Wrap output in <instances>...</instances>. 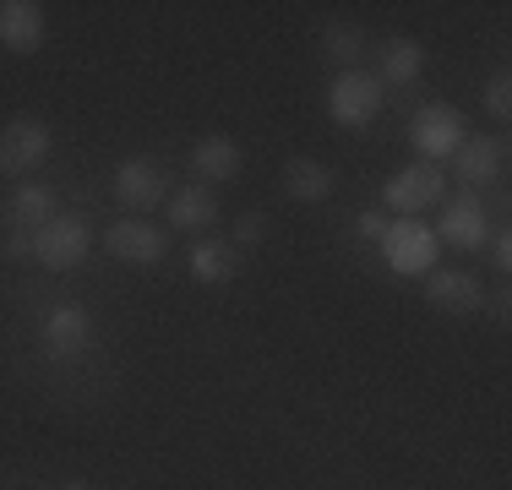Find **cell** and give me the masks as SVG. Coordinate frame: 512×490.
<instances>
[{
    "instance_id": "1",
    "label": "cell",
    "mask_w": 512,
    "mask_h": 490,
    "mask_svg": "<svg viewBox=\"0 0 512 490\" xmlns=\"http://www.w3.org/2000/svg\"><path fill=\"white\" fill-rule=\"evenodd\" d=\"M93 343H99V322H93L88 305L60 300V305H50V311H44V322H39V349L50 354V360L71 365V360H82Z\"/></svg>"
},
{
    "instance_id": "2",
    "label": "cell",
    "mask_w": 512,
    "mask_h": 490,
    "mask_svg": "<svg viewBox=\"0 0 512 490\" xmlns=\"http://www.w3.org/2000/svg\"><path fill=\"white\" fill-rule=\"evenodd\" d=\"M50 147H55L50 120H39V115H11L6 126H0V175H6V180H28L33 169L50 158Z\"/></svg>"
},
{
    "instance_id": "3",
    "label": "cell",
    "mask_w": 512,
    "mask_h": 490,
    "mask_svg": "<svg viewBox=\"0 0 512 490\" xmlns=\"http://www.w3.org/2000/svg\"><path fill=\"white\" fill-rule=\"evenodd\" d=\"M387 88L371 77V71H338L333 77V88H327V115H333V126H344V131H365L376 115H382V98Z\"/></svg>"
},
{
    "instance_id": "4",
    "label": "cell",
    "mask_w": 512,
    "mask_h": 490,
    "mask_svg": "<svg viewBox=\"0 0 512 490\" xmlns=\"http://www.w3.org/2000/svg\"><path fill=\"white\" fill-rule=\"evenodd\" d=\"M109 191H115V202L126 207L131 218H142L148 207L169 202V169L158 164V158H148V153L120 158V164H115V180H109Z\"/></svg>"
},
{
    "instance_id": "5",
    "label": "cell",
    "mask_w": 512,
    "mask_h": 490,
    "mask_svg": "<svg viewBox=\"0 0 512 490\" xmlns=\"http://www.w3.org/2000/svg\"><path fill=\"white\" fill-rule=\"evenodd\" d=\"M463 115L453 104H425V109H414V120H409V142L420 147V164H442V158H453L458 147H463Z\"/></svg>"
},
{
    "instance_id": "6",
    "label": "cell",
    "mask_w": 512,
    "mask_h": 490,
    "mask_svg": "<svg viewBox=\"0 0 512 490\" xmlns=\"http://www.w3.org/2000/svg\"><path fill=\"white\" fill-rule=\"evenodd\" d=\"M88 245H93V229H88V218H77V213H55L50 224L33 235V262H44L50 273H66V267H77L82 256H88Z\"/></svg>"
},
{
    "instance_id": "7",
    "label": "cell",
    "mask_w": 512,
    "mask_h": 490,
    "mask_svg": "<svg viewBox=\"0 0 512 490\" xmlns=\"http://www.w3.org/2000/svg\"><path fill=\"white\" fill-rule=\"evenodd\" d=\"M447 196V180H442V164H404V169H393L387 175V186H382V202L393 207V213H425V207H436Z\"/></svg>"
},
{
    "instance_id": "8",
    "label": "cell",
    "mask_w": 512,
    "mask_h": 490,
    "mask_svg": "<svg viewBox=\"0 0 512 490\" xmlns=\"http://www.w3.org/2000/svg\"><path fill=\"white\" fill-rule=\"evenodd\" d=\"M382 256H387L393 273L420 278V273H431V267H436V235L420 224V218H393L387 235H382Z\"/></svg>"
},
{
    "instance_id": "9",
    "label": "cell",
    "mask_w": 512,
    "mask_h": 490,
    "mask_svg": "<svg viewBox=\"0 0 512 490\" xmlns=\"http://www.w3.org/2000/svg\"><path fill=\"white\" fill-rule=\"evenodd\" d=\"M104 251L115 256V262L126 267H158L169 256V235L158 224H148V218H120V224L104 229Z\"/></svg>"
},
{
    "instance_id": "10",
    "label": "cell",
    "mask_w": 512,
    "mask_h": 490,
    "mask_svg": "<svg viewBox=\"0 0 512 490\" xmlns=\"http://www.w3.org/2000/svg\"><path fill=\"white\" fill-rule=\"evenodd\" d=\"M425 300L442 316H480L485 284L474 273H463V267H436V273H425Z\"/></svg>"
},
{
    "instance_id": "11",
    "label": "cell",
    "mask_w": 512,
    "mask_h": 490,
    "mask_svg": "<svg viewBox=\"0 0 512 490\" xmlns=\"http://www.w3.org/2000/svg\"><path fill=\"white\" fill-rule=\"evenodd\" d=\"M44 39H50V17L39 0H0V49L33 55Z\"/></svg>"
},
{
    "instance_id": "12",
    "label": "cell",
    "mask_w": 512,
    "mask_h": 490,
    "mask_svg": "<svg viewBox=\"0 0 512 490\" xmlns=\"http://www.w3.org/2000/svg\"><path fill=\"white\" fill-rule=\"evenodd\" d=\"M436 229H442V240L453 245V251H480V245L491 240V218H485V207L474 191L453 196V202L442 207V224Z\"/></svg>"
},
{
    "instance_id": "13",
    "label": "cell",
    "mask_w": 512,
    "mask_h": 490,
    "mask_svg": "<svg viewBox=\"0 0 512 490\" xmlns=\"http://www.w3.org/2000/svg\"><path fill=\"white\" fill-rule=\"evenodd\" d=\"M502 164H507V147L502 137H463V147L453 153V175H458V186H491L496 175H502Z\"/></svg>"
},
{
    "instance_id": "14",
    "label": "cell",
    "mask_w": 512,
    "mask_h": 490,
    "mask_svg": "<svg viewBox=\"0 0 512 490\" xmlns=\"http://www.w3.org/2000/svg\"><path fill=\"white\" fill-rule=\"evenodd\" d=\"M55 213H60L55 186H44V180H22V186L6 196V229H22V235H39Z\"/></svg>"
},
{
    "instance_id": "15",
    "label": "cell",
    "mask_w": 512,
    "mask_h": 490,
    "mask_svg": "<svg viewBox=\"0 0 512 490\" xmlns=\"http://www.w3.org/2000/svg\"><path fill=\"white\" fill-rule=\"evenodd\" d=\"M191 175L202 180V186H224V180L240 175V142L224 137V131H213V137H202L191 147Z\"/></svg>"
},
{
    "instance_id": "16",
    "label": "cell",
    "mask_w": 512,
    "mask_h": 490,
    "mask_svg": "<svg viewBox=\"0 0 512 490\" xmlns=\"http://www.w3.org/2000/svg\"><path fill=\"white\" fill-rule=\"evenodd\" d=\"M191 278L202 289H224L240 278V251L229 240H197L191 245Z\"/></svg>"
},
{
    "instance_id": "17",
    "label": "cell",
    "mask_w": 512,
    "mask_h": 490,
    "mask_svg": "<svg viewBox=\"0 0 512 490\" xmlns=\"http://www.w3.org/2000/svg\"><path fill=\"white\" fill-rule=\"evenodd\" d=\"M333 186H338V180H333V169H327L322 158L300 153V158H289V164H284V191L295 196V202H327Z\"/></svg>"
},
{
    "instance_id": "18",
    "label": "cell",
    "mask_w": 512,
    "mask_h": 490,
    "mask_svg": "<svg viewBox=\"0 0 512 490\" xmlns=\"http://www.w3.org/2000/svg\"><path fill=\"white\" fill-rule=\"evenodd\" d=\"M218 224V196L207 186H186L169 196V229H186V235H197V229H213Z\"/></svg>"
},
{
    "instance_id": "19",
    "label": "cell",
    "mask_w": 512,
    "mask_h": 490,
    "mask_svg": "<svg viewBox=\"0 0 512 490\" xmlns=\"http://www.w3.org/2000/svg\"><path fill=\"white\" fill-rule=\"evenodd\" d=\"M420 71H425V44L420 39H387L382 44V77H376L382 88L387 82H393V88H409Z\"/></svg>"
},
{
    "instance_id": "20",
    "label": "cell",
    "mask_w": 512,
    "mask_h": 490,
    "mask_svg": "<svg viewBox=\"0 0 512 490\" xmlns=\"http://www.w3.org/2000/svg\"><path fill=\"white\" fill-rule=\"evenodd\" d=\"M322 55L333 60L338 71H355L360 55H365V33L355 28V22H327L322 28Z\"/></svg>"
},
{
    "instance_id": "21",
    "label": "cell",
    "mask_w": 512,
    "mask_h": 490,
    "mask_svg": "<svg viewBox=\"0 0 512 490\" xmlns=\"http://www.w3.org/2000/svg\"><path fill=\"white\" fill-rule=\"evenodd\" d=\"M485 115H496V120L512 115V77L507 71H491V82H485Z\"/></svg>"
},
{
    "instance_id": "22",
    "label": "cell",
    "mask_w": 512,
    "mask_h": 490,
    "mask_svg": "<svg viewBox=\"0 0 512 490\" xmlns=\"http://www.w3.org/2000/svg\"><path fill=\"white\" fill-rule=\"evenodd\" d=\"M387 224H393V218H387L382 207H365V213H355V240H365V245H382Z\"/></svg>"
},
{
    "instance_id": "23",
    "label": "cell",
    "mask_w": 512,
    "mask_h": 490,
    "mask_svg": "<svg viewBox=\"0 0 512 490\" xmlns=\"http://www.w3.org/2000/svg\"><path fill=\"white\" fill-rule=\"evenodd\" d=\"M267 229H273V218H267V213H240L235 245H262V240H267Z\"/></svg>"
},
{
    "instance_id": "24",
    "label": "cell",
    "mask_w": 512,
    "mask_h": 490,
    "mask_svg": "<svg viewBox=\"0 0 512 490\" xmlns=\"http://www.w3.org/2000/svg\"><path fill=\"white\" fill-rule=\"evenodd\" d=\"M485 245H491V262H496V273H507V267H512V235H507V229H496V235L485 240Z\"/></svg>"
},
{
    "instance_id": "25",
    "label": "cell",
    "mask_w": 512,
    "mask_h": 490,
    "mask_svg": "<svg viewBox=\"0 0 512 490\" xmlns=\"http://www.w3.org/2000/svg\"><path fill=\"white\" fill-rule=\"evenodd\" d=\"M0 251H6V262H22V256H33V235H22V229H11Z\"/></svg>"
},
{
    "instance_id": "26",
    "label": "cell",
    "mask_w": 512,
    "mask_h": 490,
    "mask_svg": "<svg viewBox=\"0 0 512 490\" xmlns=\"http://www.w3.org/2000/svg\"><path fill=\"white\" fill-rule=\"evenodd\" d=\"M60 490H99V485H88V480H66Z\"/></svg>"
}]
</instances>
